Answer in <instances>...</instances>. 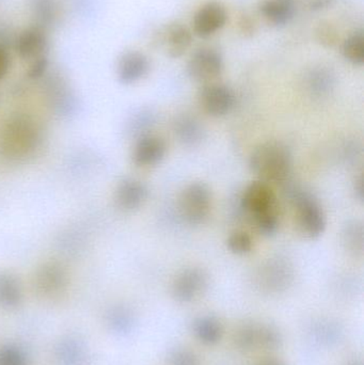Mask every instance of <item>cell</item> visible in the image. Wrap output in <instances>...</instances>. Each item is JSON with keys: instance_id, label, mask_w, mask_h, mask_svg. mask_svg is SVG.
Masks as SVG:
<instances>
[{"instance_id": "cell-1", "label": "cell", "mask_w": 364, "mask_h": 365, "mask_svg": "<svg viewBox=\"0 0 364 365\" xmlns=\"http://www.w3.org/2000/svg\"><path fill=\"white\" fill-rule=\"evenodd\" d=\"M42 143L38 121L28 113H14L0 128V158L9 164H24L36 155Z\"/></svg>"}, {"instance_id": "cell-2", "label": "cell", "mask_w": 364, "mask_h": 365, "mask_svg": "<svg viewBox=\"0 0 364 365\" xmlns=\"http://www.w3.org/2000/svg\"><path fill=\"white\" fill-rule=\"evenodd\" d=\"M241 208L262 235L276 234L279 227L277 199L269 184L256 181L248 185L241 197Z\"/></svg>"}, {"instance_id": "cell-3", "label": "cell", "mask_w": 364, "mask_h": 365, "mask_svg": "<svg viewBox=\"0 0 364 365\" xmlns=\"http://www.w3.org/2000/svg\"><path fill=\"white\" fill-rule=\"evenodd\" d=\"M293 158L290 149L279 141L261 143L252 151L249 167L259 181L282 184L288 181L292 171Z\"/></svg>"}, {"instance_id": "cell-4", "label": "cell", "mask_w": 364, "mask_h": 365, "mask_svg": "<svg viewBox=\"0 0 364 365\" xmlns=\"http://www.w3.org/2000/svg\"><path fill=\"white\" fill-rule=\"evenodd\" d=\"M290 197L296 208L297 223L301 233L310 240H316L326 230V215L318 200L299 187L290 188Z\"/></svg>"}, {"instance_id": "cell-5", "label": "cell", "mask_w": 364, "mask_h": 365, "mask_svg": "<svg viewBox=\"0 0 364 365\" xmlns=\"http://www.w3.org/2000/svg\"><path fill=\"white\" fill-rule=\"evenodd\" d=\"M212 208V191L207 184L194 182L182 191L179 210L184 221L190 225H199L209 218Z\"/></svg>"}, {"instance_id": "cell-6", "label": "cell", "mask_w": 364, "mask_h": 365, "mask_svg": "<svg viewBox=\"0 0 364 365\" xmlns=\"http://www.w3.org/2000/svg\"><path fill=\"white\" fill-rule=\"evenodd\" d=\"M234 342L237 349L244 351H274L281 343L277 329L266 324L247 323L235 332Z\"/></svg>"}, {"instance_id": "cell-7", "label": "cell", "mask_w": 364, "mask_h": 365, "mask_svg": "<svg viewBox=\"0 0 364 365\" xmlns=\"http://www.w3.org/2000/svg\"><path fill=\"white\" fill-rule=\"evenodd\" d=\"M68 285V270L59 262H45L34 274V287L43 297L49 299L59 297L66 291Z\"/></svg>"}, {"instance_id": "cell-8", "label": "cell", "mask_w": 364, "mask_h": 365, "mask_svg": "<svg viewBox=\"0 0 364 365\" xmlns=\"http://www.w3.org/2000/svg\"><path fill=\"white\" fill-rule=\"evenodd\" d=\"M224 63L219 51L203 47L194 51L187 66V73L197 83H213L224 72Z\"/></svg>"}, {"instance_id": "cell-9", "label": "cell", "mask_w": 364, "mask_h": 365, "mask_svg": "<svg viewBox=\"0 0 364 365\" xmlns=\"http://www.w3.org/2000/svg\"><path fill=\"white\" fill-rule=\"evenodd\" d=\"M199 101L207 115L219 118L228 115L234 108L236 98L228 86L212 83L201 89Z\"/></svg>"}, {"instance_id": "cell-10", "label": "cell", "mask_w": 364, "mask_h": 365, "mask_svg": "<svg viewBox=\"0 0 364 365\" xmlns=\"http://www.w3.org/2000/svg\"><path fill=\"white\" fill-rule=\"evenodd\" d=\"M207 287V276L200 268H186L173 281V297L180 302H190L198 298Z\"/></svg>"}, {"instance_id": "cell-11", "label": "cell", "mask_w": 364, "mask_h": 365, "mask_svg": "<svg viewBox=\"0 0 364 365\" xmlns=\"http://www.w3.org/2000/svg\"><path fill=\"white\" fill-rule=\"evenodd\" d=\"M226 9L217 1L205 4L194 15V30L197 36L209 38L226 25Z\"/></svg>"}, {"instance_id": "cell-12", "label": "cell", "mask_w": 364, "mask_h": 365, "mask_svg": "<svg viewBox=\"0 0 364 365\" xmlns=\"http://www.w3.org/2000/svg\"><path fill=\"white\" fill-rule=\"evenodd\" d=\"M164 139L147 134L137 138L132 151V162L138 167H153L160 164L166 156Z\"/></svg>"}, {"instance_id": "cell-13", "label": "cell", "mask_w": 364, "mask_h": 365, "mask_svg": "<svg viewBox=\"0 0 364 365\" xmlns=\"http://www.w3.org/2000/svg\"><path fill=\"white\" fill-rule=\"evenodd\" d=\"M147 195L149 190L145 182L134 178H125L115 189V204L124 212H135L145 204Z\"/></svg>"}, {"instance_id": "cell-14", "label": "cell", "mask_w": 364, "mask_h": 365, "mask_svg": "<svg viewBox=\"0 0 364 365\" xmlns=\"http://www.w3.org/2000/svg\"><path fill=\"white\" fill-rule=\"evenodd\" d=\"M150 71V61L140 51H126L118 62L117 74L120 83L132 85L147 76Z\"/></svg>"}, {"instance_id": "cell-15", "label": "cell", "mask_w": 364, "mask_h": 365, "mask_svg": "<svg viewBox=\"0 0 364 365\" xmlns=\"http://www.w3.org/2000/svg\"><path fill=\"white\" fill-rule=\"evenodd\" d=\"M293 280L292 268L281 261H271L261 269L259 287L267 293H279L290 287Z\"/></svg>"}, {"instance_id": "cell-16", "label": "cell", "mask_w": 364, "mask_h": 365, "mask_svg": "<svg viewBox=\"0 0 364 365\" xmlns=\"http://www.w3.org/2000/svg\"><path fill=\"white\" fill-rule=\"evenodd\" d=\"M160 36V44L171 58L182 57L192 44V32L183 24H169Z\"/></svg>"}, {"instance_id": "cell-17", "label": "cell", "mask_w": 364, "mask_h": 365, "mask_svg": "<svg viewBox=\"0 0 364 365\" xmlns=\"http://www.w3.org/2000/svg\"><path fill=\"white\" fill-rule=\"evenodd\" d=\"M16 51L24 59H38L44 56L47 48L45 30L38 26L27 28L19 34L16 40Z\"/></svg>"}, {"instance_id": "cell-18", "label": "cell", "mask_w": 364, "mask_h": 365, "mask_svg": "<svg viewBox=\"0 0 364 365\" xmlns=\"http://www.w3.org/2000/svg\"><path fill=\"white\" fill-rule=\"evenodd\" d=\"M173 130L180 143L186 147H197L202 143L205 130L202 123L189 113L180 115L173 123Z\"/></svg>"}, {"instance_id": "cell-19", "label": "cell", "mask_w": 364, "mask_h": 365, "mask_svg": "<svg viewBox=\"0 0 364 365\" xmlns=\"http://www.w3.org/2000/svg\"><path fill=\"white\" fill-rule=\"evenodd\" d=\"M260 12L269 23L284 26L294 16L295 4L293 0H264L261 2Z\"/></svg>"}, {"instance_id": "cell-20", "label": "cell", "mask_w": 364, "mask_h": 365, "mask_svg": "<svg viewBox=\"0 0 364 365\" xmlns=\"http://www.w3.org/2000/svg\"><path fill=\"white\" fill-rule=\"evenodd\" d=\"M23 300V287L21 281L10 272H0V307L16 308Z\"/></svg>"}, {"instance_id": "cell-21", "label": "cell", "mask_w": 364, "mask_h": 365, "mask_svg": "<svg viewBox=\"0 0 364 365\" xmlns=\"http://www.w3.org/2000/svg\"><path fill=\"white\" fill-rule=\"evenodd\" d=\"M57 359L61 365H85L88 356L85 345L75 338L60 341L57 347Z\"/></svg>"}, {"instance_id": "cell-22", "label": "cell", "mask_w": 364, "mask_h": 365, "mask_svg": "<svg viewBox=\"0 0 364 365\" xmlns=\"http://www.w3.org/2000/svg\"><path fill=\"white\" fill-rule=\"evenodd\" d=\"M30 10L36 26L45 30L57 21L60 4L58 0H30Z\"/></svg>"}, {"instance_id": "cell-23", "label": "cell", "mask_w": 364, "mask_h": 365, "mask_svg": "<svg viewBox=\"0 0 364 365\" xmlns=\"http://www.w3.org/2000/svg\"><path fill=\"white\" fill-rule=\"evenodd\" d=\"M335 76L326 68H316L307 77L308 89L313 96H325L335 87Z\"/></svg>"}, {"instance_id": "cell-24", "label": "cell", "mask_w": 364, "mask_h": 365, "mask_svg": "<svg viewBox=\"0 0 364 365\" xmlns=\"http://www.w3.org/2000/svg\"><path fill=\"white\" fill-rule=\"evenodd\" d=\"M194 332L201 342L207 345H214L222 339V324L214 317H201L194 323Z\"/></svg>"}, {"instance_id": "cell-25", "label": "cell", "mask_w": 364, "mask_h": 365, "mask_svg": "<svg viewBox=\"0 0 364 365\" xmlns=\"http://www.w3.org/2000/svg\"><path fill=\"white\" fill-rule=\"evenodd\" d=\"M363 223L361 221L350 220L346 223L342 232V242L348 252L363 255Z\"/></svg>"}, {"instance_id": "cell-26", "label": "cell", "mask_w": 364, "mask_h": 365, "mask_svg": "<svg viewBox=\"0 0 364 365\" xmlns=\"http://www.w3.org/2000/svg\"><path fill=\"white\" fill-rule=\"evenodd\" d=\"M107 322L113 331L118 334H128L134 327V315L126 307H113L107 313Z\"/></svg>"}, {"instance_id": "cell-27", "label": "cell", "mask_w": 364, "mask_h": 365, "mask_svg": "<svg viewBox=\"0 0 364 365\" xmlns=\"http://www.w3.org/2000/svg\"><path fill=\"white\" fill-rule=\"evenodd\" d=\"M343 56L354 66H363L364 62V34L363 30L355 32L346 38L343 44Z\"/></svg>"}, {"instance_id": "cell-28", "label": "cell", "mask_w": 364, "mask_h": 365, "mask_svg": "<svg viewBox=\"0 0 364 365\" xmlns=\"http://www.w3.org/2000/svg\"><path fill=\"white\" fill-rule=\"evenodd\" d=\"M227 246L231 252L237 255H245L252 250L254 242L251 236L245 231H234L227 240Z\"/></svg>"}, {"instance_id": "cell-29", "label": "cell", "mask_w": 364, "mask_h": 365, "mask_svg": "<svg viewBox=\"0 0 364 365\" xmlns=\"http://www.w3.org/2000/svg\"><path fill=\"white\" fill-rule=\"evenodd\" d=\"M155 124V113L150 110H140L130 121V133L141 137L149 134L147 130Z\"/></svg>"}, {"instance_id": "cell-30", "label": "cell", "mask_w": 364, "mask_h": 365, "mask_svg": "<svg viewBox=\"0 0 364 365\" xmlns=\"http://www.w3.org/2000/svg\"><path fill=\"white\" fill-rule=\"evenodd\" d=\"M313 334L318 342L323 344H331L340 339L339 327L331 322H320L313 329Z\"/></svg>"}, {"instance_id": "cell-31", "label": "cell", "mask_w": 364, "mask_h": 365, "mask_svg": "<svg viewBox=\"0 0 364 365\" xmlns=\"http://www.w3.org/2000/svg\"><path fill=\"white\" fill-rule=\"evenodd\" d=\"M316 36L318 40L320 41L321 44L325 45V46H335L338 42V34L337 30L328 23H322L318 26L316 29Z\"/></svg>"}, {"instance_id": "cell-32", "label": "cell", "mask_w": 364, "mask_h": 365, "mask_svg": "<svg viewBox=\"0 0 364 365\" xmlns=\"http://www.w3.org/2000/svg\"><path fill=\"white\" fill-rule=\"evenodd\" d=\"M25 357L16 347L4 346L0 349V365H24Z\"/></svg>"}, {"instance_id": "cell-33", "label": "cell", "mask_w": 364, "mask_h": 365, "mask_svg": "<svg viewBox=\"0 0 364 365\" xmlns=\"http://www.w3.org/2000/svg\"><path fill=\"white\" fill-rule=\"evenodd\" d=\"M170 365H199V360L188 349H177L171 354Z\"/></svg>"}, {"instance_id": "cell-34", "label": "cell", "mask_w": 364, "mask_h": 365, "mask_svg": "<svg viewBox=\"0 0 364 365\" xmlns=\"http://www.w3.org/2000/svg\"><path fill=\"white\" fill-rule=\"evenodd\" d=\"M47 66H48V62H47V59L44 56L34 60L33 64H32L29 73H28L30 78L38 79L42 77L44 73L46 72Z\"/></svg>"}, {"instance_id": "cell-35", "label": "cell", "mask_w": 364, "mask_h": 365, "mask_svg": "<svg viewBox=\"0 0 364 365\" xmlns=\"http://www.w3.org/2000/svg\"><path fill=\"white\" fill-rule=\"evenodd\" d=\"M239 30L245 36H252L256 32V25L248 15H243L239 21Z\"/></svg>"}, {"instance_id": "cell-36", "label": "cell", "mask_w": 364, "mask_h": 365, "mask_svg": "<svg viewBox=\"0 0 364 365\" xmlns=\"http://www.w3.org/2000/svg\"><path fill=\"white\" fill-rule=\"evenodd\" d=\"M10 68V58L4 47L0 46V81L8 74Z\"/></svg>"}, {"instance_id": "cell-37", "label": "cell", "mask_w": 364, "mask_h": 365, "mask_svg": "<svg viewBox=\"0 0 364 365\" xmlns=\"http://www.w3.org/2000/svg\"><path fill=\"white\" fill-rule=\"evenodd\" d=\"M355 193H356V197L360 202H363V175H359L355 182Z\"/></svg>"}, {"instance_id": "cell-38", "label": "cell", "mask_w": 364, "mask_h": 365, "mask_svg": "<svg viewBox=\"0 0 364 365\" xmlns=\"http://www.w3.org/2000/svg\"><path fill=\"white\" fill-rule=\"evenodd\" d=\"M333 4V0H313L311 4V9L313 11L324 10Z\"/></svg>"}, {"instance_id": "cell-39", "label": "cell", "mask_w": 364, "mask_h": 365, "mask_svg": "<svg viewBox=\"0 0 364 365\" xmlns=\"http://www.w3.org/2000/svg\"><path fill=\"white\" fill-rule=\"evenodd\" d=\"M348 365H363V361L361 360H352V361L348 362Z\"/></svg>"}, {"instance_id": "cell-40", "label": "cell", "mask_w": 364, "mask_h": 365, "mask_svg": "<svg viewBox=\"0 0 364 365\" xmlns=\"http://www.w3.org/2000/svg\"><path fill=\"white\" fill-rule=\"evenodd\" d=\"M263 365H284V364H276V362H269V364H265Z\"/></svg>"}]
</instances>
